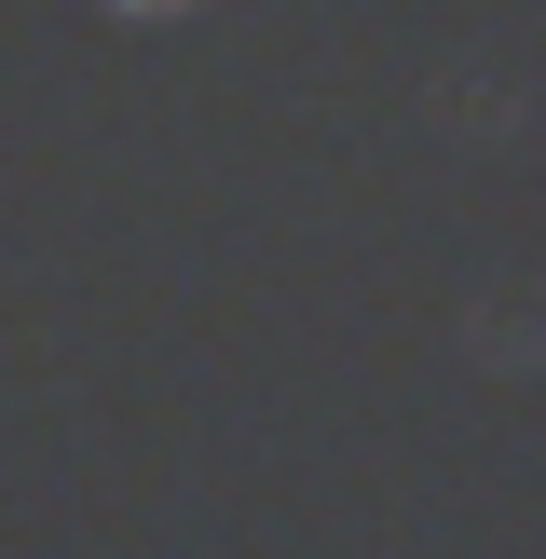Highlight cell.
I'll list each match as a JSON object with an SVG mask.
<instances>
[{"mask_svg":"<svg viewBox=\"0 0 546 559\" xmlns=\"http://www.w3.org/2000/svg\"><path fill=\"white\" fill-rule=\"evenodd\" d=\"M109 14H191V0H109Z\"/></svg>","mask_w":546,"mask_h":559,"instance_id":"cell-1","label":"cell"}]
</instances>
